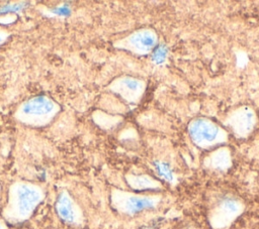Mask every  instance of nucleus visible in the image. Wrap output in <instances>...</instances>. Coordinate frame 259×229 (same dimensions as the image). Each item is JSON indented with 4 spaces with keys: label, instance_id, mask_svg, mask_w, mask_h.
I'll return each instance as SVG.
<instances>
[{
    "label": "nucleus",
    "instance_id": "obj_8",
    "mask_svg": "<svg viewBox=\"0 0 259 229\" xmlns=\"http://www.w3.org/2000/svg\"><path fill=\"white\" fill-rule=\"evenodd\" d=\"M113 89L128 101H136L143 92V82L132 77L119 79L113 86Z\"/></svg>",
    "mask_w": 259,
    "mask_h": 229
},
{
    "label": "nucleus",
    "instance_id": "obj_2",
    "mask_svg": "<svg viewBox=\"0 0 259 229\" xmlns=\"http://www.w3.org/2000/svg\"><path fill=\"white\" fill-rule=\"evenodd\" d=\"M188 134L192 142L201 148L212 147L226 139V132L206 118L193 119L189 123Z\"/></svg>",
    "mask_w": 259,
    "mask_h": 229
},
{
    "label": "nucleus",
    "instance_id": "obj_15",
    "mask_svg": "<svg viewBox=\"0 0 259 229\" xmlns=\"http://www.w3.org/2000/svg\"><path fill=\"white\" fill-rule=\"evenodd\" d=\"M4 39H5V34L2 31H0V43H2Z\"/></svg>",
    "mask_w": 259,
    "mask_h": 229
},
{
    "label": "nucleus",
    "instance_id": "obj_14",
    "mask_svg": "<svg viewBox=\"0 0 259 229\" xmlns=\"http://www.w3.org/2000/svg\"><path fill=\"white\" fill-rule=\"evenodd\" d=\"M158 226L157 223H152V224H149V225H145V226H142L140 229H156V227Z\"/></svg>",
    "mask_w": 259,
    "mask_h": 229
},
{
    "label": "nucleus",
    "instance_id": "obj_12",
    "mask_svg": "<svg viewBox=\"0 0 259 229\" xmlns=\"http://www.w3.org/2000/svg\"><path fill=\"white\" fill-rule=\"evenodd\" d=\"M153 167H154L156 174L164 181H167V182L173 181L174 174H173L171 166L167 162L161 161V160H155L153 162Z\"/></svg>",
    "mask_w": 259,
    "mask_h": 229
},
{
    "label": "nucleus",
    "instance_id": "obj_11",
    "mask_svg": "<svg viewBox=\"0 0 259 229\" xmlns=\"http://www.w3.org/2000/svg\"><path fill=\"white\" fill-rule=\"evenodd\" d=\"M231 163L230 153L226 149H220L209 157V166L215 170H226Z\"/></svg>",
    "mask_w": 259,
    "mask_h": 229
},
{
    "label": "nucleus",
    "instance_id": "obj_1",
    "mask_svg": "<svg viewBox=\"0 0 259 229\" xmlns=\"http://www.w3.org/2000/svg\"><path fill=\"white\" fill-rule=\"evenodd\" d=\"M59 111L58 104L45 95L32 97L25 101L17 110L16 118L27 125L44 126Z\"/></svg>",
    "mask_w": 259,
    "mask_h": 229
},
{
    "label": "nucleus",
    "instance_id": "obj_3",
    "mask_svg": "<svg viewBox=\"0 0 259 229\" xmlns=\"http://www.w3.org/2000/svg\"><path fill=\"white\" fill-rule=\"evenodd\" d=\"M242 211V204L231 196H224L215 203L210 215V222L215 228L227 227Z\"/></svg>",
    "mask_w": 259,
    "mask_h": 229
},
{
    "label": "nucleus",
    "instance_id": "obj_16",
    "mask_svg": "<svg viewBox=\"0 0 259 229\" xmlns=\"http://www.w3.org/2000/svg\"><path fill=\"white\" fill-rule=\"evenodd\" d=\"M0 229H1V227H0Z\"/></svg>",
    "mask_w": 259,
    "mask_h": 229
},
{
    "label": "nucleus",
    "instance_id": "obj_7",
    "mask_svg": "<svg viewBox=\"0 0 259 229\" xmlns=\"http://www.w3.org/2000/svg\"><path fill=\"white\" fill-rule=\"evenodd\" d=\"M254 123L255 115L253 111L247 107L239 109L233 113L229 122L235 134L239 136L247 135L252 130Z\"/></svg>",
    "mask_w": 259,
    "mask_h": 229
},
{
    "label": "nucleus",
    "instance_id": "obj_10",
    "mask_svg": "<svg viewBox=\"0 0 259 229\" xmlns=\"http://www.w3.org/2000/svg\"><path fill=\"white\" fill-rule=\"evenodd\" d=\"M128 185L135 190H156L159 188V184L149 176L139 175V176H131L127 179Z\"/></svg>",
    "mask_w": 259,
    "mask_h": 229
},
{
    "label": "nucleus",
    "instance_id": "obj_13",
    "mask_svg": "<svg viewBox=\"0 0 259 229\" xmlns=\"http://www.w3.org/2000/svg\"><path fill=\"white\" fill-rule=\"evenodd\" d=\"M167 54H168L167 46L163 43H160V44H156V46L151 51V59L155 64L161 65L167 59Z\"/></svg>",
    "mask_w": 259,
    "mask_h": 229
},
{
    "label": "nucleus",
    "instance_id": "obj_6",
    "mask_svg": "<svg viewBox=\"0 0 259 229\" xmlns=\"http://www.w3.org/2000/svg\"><path fill=\"white\" fill-rule=\"evenodd\" d=\"M157 36L153 30L141 29L132 33L125 40L124 46L136 53H148L156 46Z\"/></svg>",
    "mask_w": 259,
    "mask_h": 229
},
{
    "label": "nucleus",
    "instance_id": "obj_9",
    "mask_svg": "<svg viewBox=\"0 0 259 229\" xmlns=\"http://www.w3.org/2000/svg\"><path fill=\"white\" fill-rule=\"evenodd\" d=\"M56 209L59 216L66 222L73 223L76 221L77 212L71 198L66 194L62 193L59 195L56 203Z\"/></svg>",
    "mask_w": 259,
    "mask_h": 229
},
{
    "label": "nucleus",
    "instance_id": "obj_5",
    "mask_svg": "<svg viewBox=\"0 0 259 229\" xmlns=\"http://www.w3.org/2000/svg\"><path fill=\"white\" fill-rule=\"evenodd\" d=\"M40 192L29 185H19L14 191L13 206L17 216L25 218L35 208L40 201Z\"/></svg>",
    "mask_w": 259,
    "mask_h": 229
},
{
    "label": "nucleus",
    "instance_id": "obj_4",
    "mask_svg": "<svg viewBox=\"0 0 259 229\" xmlns=\"http://www.w3.org/2000/svg\"><path fill=\"white\" fill-rule=\"evenodd\" d=\"M118 210L127 215H137L144 211L153 210L158 204L157 198L118 193L114 199Z\"/></svg>",
    "mask_w": 259,
    "mask_h": 229
}]
</instances>
